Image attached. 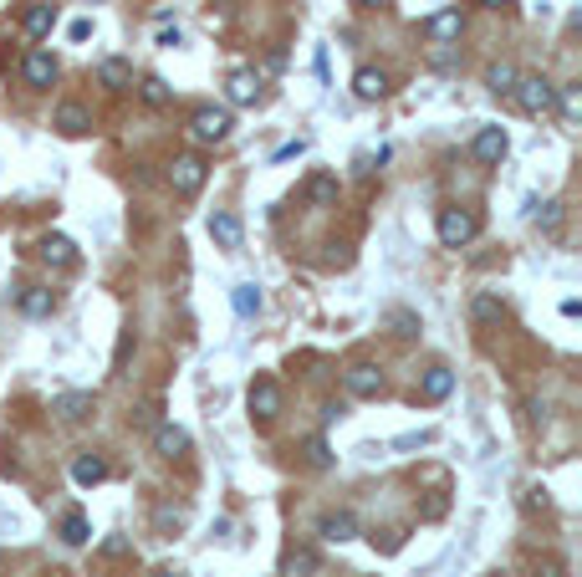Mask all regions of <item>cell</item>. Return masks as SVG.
Returning a JSON list of instances; mask_svg holds the SVG:
<instances>
[{
    "label": "cell",
    "instance_id": "obj_1",
    "mask_svg": "<svg viewBox=\"0 0 582 577\" xmlns=\"http://www.w3.org/2000/svg\"><path fill=\"white\" fill-rule=\"evenodd\" d=\"M511 98L526 118H547V113H557V87L547 83L541 72H521L516 87H511Z\"/></svg>",
    "mask_w": 582,
    "mask_h": 577
},
{
    "label": "cell",
    "instance_id": "obj_2",
    "mask_svg": "<svg viewBox=\"0 0 582 577\" xmlns=\"http://www.w3.org/2000/svg\"><path fill=\"white\" fill-rule=\"evenodd\" d=\"M435 230H439V246H450V250H460V246H470L476 241V230H480V220L470 215V209H460V205H450V209H439V220H435Z\"/></svg>",
    "mask_w": 582,
    "mask_h": 577
},
{
    "label": "cell",
    "instance_id": "obj_3",
    "mask_svg": "<svg viewBox=\"0 0 582 577\" xmlns=\"http://www.w3.org/2000/svg\"><path fill=\"white\" fill-rule=\"evenodd\" d=\"M169 185L179 189V194H200V185H205V159H200V154H179V159L169 164Z\"/></svg>",
    "mask_w": 582,
    "mask_h": 577
},
{
    "label": "cell",
    "instance_id": "obj_4",
    "mask_svg": "<svg viewBox=\"0 0 582 577\" xmlns=\"http://www.w3.org/2000/svg\"><path fill=\"white\" fill-rule=\"evenodd\" d=\"M194 138H200V144H225L230 138V113L225 107H200V113H194Z\"/></svg>",
    "mask_w": 582,
    "mask_h": 577
},
{
    "label": "cell",
    "instance_id": "obj_5",
    "mask_svg": "<svg viewBox=\"0 0 582 577\" xmlns=\"http://www.w3.org/2000/svg\"><path fill=\"white\" fill-rule=\"evenodd\" d=\"M470 154H476L480 164H500V159H506V154H511V138H506V128H480L476 133V144H470Z\"/></svg>",
    "mask_w": 582,
    "mask_h": 577
},
{
    "label": "cell",
    "instance_id": "obj_6",
    "mask_svg": "<svg viewBox=\"0 0 582 577\" xmlns=\"http://www.w3.org/2000/svg\"><path fill=\"white\" fill-rule=\"evenodd\" d=\"M250 414H256V419H276V414H281V389H276L271 378H256V383H250Z\"/></svg>",
    "mask_w": 582,
    "mask_h": 577
},
{
    "label": "cell",
    "instance_id": "obj_7",
    "mask_svg": "<svg viewBox=\"0 0 582 577\" xmlns=\"http://www.w3.org/2000/svg\"><path fill=\"white\" fill-rule=\"evenodd\" d=\"M348 393H358V399H378V393H383V373H378L374 363H353V368H348Z\"/></svg>",
    "mask_w": 582,
    "mask_h": 577
},
{
    "label": "cell",
    "instance_id": "obj_8",
    "mask_svg": "<svg viewBox=\"0 0 582 577\" xmlns=\"http://www.w3.org/2000/svg\"><path fill=\"white\" fill-rule=\"evenodd\" d=\"M450 389H455V373L444 368V363H435V368L424 373V383H419V399H424V404H439V399H450Z\"/></svg>",
    "mask_w": 582,
    "mask_h": 577
},
{
    "label": "cell",
    "instance_id": "obj_9",
    "mask_svg": "<svg viewBox=\"0 0 582 577\" xmlns=\"http://www.w3.org/2000/svg\"><path fill=\"white\" fill-rule=\"evenodd\" d=\"M21 72H26V83L31 87H51L57 83V57H46V51H26Z\"/></svg>",
    "mask_w": 582,
    "mask_h": 577
},
{
    "label": "cell",
    "instance_id": "obj_10",
    "mask_svg": "<svg viewBox=\"0 0 582 577\" xmlns=\"http://www.w3.org/2000/svg\"><path fill=\"white\" fill-rule=\"evenodd\" d=\"M225 92H230V103L235 107H250L256 98H261V77H256V72H230Z\"/></svg>",
    "mask_w": 582,
    "mask_h": 577
},
{
    "label": "cell",
    "instance_id": "obj_11",
    "mask_svg": "<svg viewBox=\"0 0 582 577\" xmlns=\"http://www.w3.org/2000/svg\"><path fill=\"white\" fill-rule=\"evenodd\" d=\"M153 450L164 454V460H179V454L189 450V434L179 430V424H159V430H153Z\"/></svg>",
    "mask_w": 582,
    "mask_h": 577
},
{
    "label": "cell",
    "instance_id": "obj_12",
    "mask_svg": "<svg viewBox=\"0 0 582 577\" xmlns=\"http://www.w3.org/2000/svg\"><path fill=\"white\" fill-rule=\"evenodd\" d=\"M57 128H62L67 138H83L87 128H92V113H87L83 103H62L57 107Z\"/></svg>",
    "mask_w": 582,
    "mask_h": 577
},
{
    "label": "cell",
    "instance_id": "obj_13",
    "mask_svg": "<svg viewBox=\"0 0 582 577\" xmlns=\"http://www.w3.org/2000/svg\"><path fill=\"white\" fill-rule=\"evenodd\" d=\"M209 235H215V246H225V250H240V241H246V230H240L235 215H209Z\"/></svg>",
    "mask_w": 582,
    "mask_h": 577
},
{
    "label": "cell",
    "instance_id": "obj_14",
    "mask_svg": "<svg viewBox=\"0 0 582 577\" xmlns=\"http://www.w3.org/2000/svg\"><path fill=\"white\" fill-rule=\"evenodd\" d=\"M51 414H62L67 424H77V419L92 414V393H57V399H51Z\"/></svg>",
    "mask_w": 582,
    "mask_h": 577
},
{
    "label": "cell",
    "instance_id": "obj_15",
    "mask_svg": "<svg viewBox=\"0 0 582 577\" xmlns=\"http://www.w3.org/2000/svg\"><path fill=\"white\" fill-rule=\"evenodd\" d=\"M353 92H358V98H363V103H378V98L389 92V77H383L378 67H363V72H358V77H353Z\"/></svg>",
    "mask_w": 582,
    "mask_h": 577
},
{
    "label": "cell",
    "instance_id": "obj_16",
    "mask_svg": "<svg viewBox=\"0 0 582 577\" xmlns=\"http://www.w3.org/2000/svg\"><path fill=\"white\" fill-rule=\"evenodd\" d=\"M72 480H77V486H103L107 480V460H98V454H77Z\"/></svg>",
    "mask_w": 582,
    "mask_h": 577
},
{
    "label": "cell",
    "instance_id": "obj_17",
    "mask_svg": "<svg viewBox=\"0 0 582 577\" xmlns=\"http://www.w3.org/2000/svg\"><path fill=\"white\" fill-rule=\"evenodd\" d=\"M460 31H465V16H460V11H435V16H429V36H435V42H455Z\"/></svg>",
    "mask_w": 582,
    "mask_h": 577
},
{
    "label": "cell",
    "instance_id": "obj_18",
    "mask_svg": "<svg viewBox=\"0 0 582 577\" xmlns=\"http://www.w3.org/2000/svg\"><path fill=\"white\" fill-rule=\"evenodd\" d=\"M230 307H235V317H256V312H261V287H256V281L230 287Z\"/></svg>",
    "mask_w": 582,
    "mask_h": 577
},
{
    "label": "cell",
    "instance_id": "obj_19",
    "mask_svg": "<svg viewBox=\"0 0 582 577\" xmlns=\"http://www.w3.org/2000/svg\"><path fill=\"white\" fill-rule=\"evenodd\" d=\"M322 536H327V541H353L358 536V516L353 511H333L327 521H322Z\"/></svg>",
    "mask_w": 582,
    "mask_h": 577
},
{
    "label": "cell",
    "instance_id": "obj_20",
    "mask_svg": "<svg viewBox=\"0 0 582 577\" xmlns=\"http://www.w3.org/2000/svg\"><path fill=\"white\" fill-rule=\"evenodd\" d=\"M42 256L51 261V266H77V246H72L67 235H46V241H42Z\"/></svg>",
    "mask_w": 582,
    "mask_h": 577
},
{
    "label": "cell",
    "instance_id": "obj_21",
    "mask_svg": "<svg viewBox=\"0 0 582 577\" xmlns=\"http://www.w3.org/2000/svg\"><path fill=\"white\" fill-rule=\"evenodd\" d=\"M51 26H57V5H31V11H26V21H21V31H26V36H46Z\"/></svg>",
    "mask_w": 582,
    "mask_h": 577
},
{
    "label": "cell",
    "instance_id": "obj_22",
    "mask_svg": "<svg viewBox=\"0 0 582 577\" xmlns=\"http://www.w3.org/2000/svg\"><path fill=\"white\" fill-rule=\"evenodd\" d=\"M307 200H312V205H333L337 200V174H312V179H307Z\"/></svg>",
    "mask_w": 582,
    "mask_h": 577
},
{
    "label": "cell",
    "instance_id": "obj_23",
    "mask_svg": "<svg viewBox=\"0 0 582 577\" xmlns=\"http://www.w3.org/2000/svg\"><path fill=\"white\" fill-rule=\"evenodd\" d=\"M21 312L26 317H51V312H57V296H51V291H42V287H31L21 296Z\"/></svg>",
    "mask_w": 582,
    "mask_h": 577
},
{
    "label": "cell",
    "instance_id": "obj_24",
    "mask_svg": "<svg viewBox=\"0 0 582 577\" xmlns=\"http://www.w3.org/2000/svg\"><path fill=\"white\" fill-rule=\"evenodd\" d=\"M62 541L67 547H87V541H92V526H87V516H62Z\"/></svg>",
    "mask_w": 582,
    "mask_h": 577
},
{
    "label": "cell",
    "instance_id": "obj_25",
    "mask_svg": "<svg viewBox=\"0 0 582 577\" xmlns=\"http://www.w3.org/2000/svg\"><path fill=\"white\" fill-rule=\"evenodd\" d=\"M98 77H103V87H133V67L118 62V57H107V62L98 67Z\"/></svg>",
    "mask_w": 582,
    "mask_h": 577
},
{
    "label": "cell",
    "instance_id": "obj_26",
    "mask_svg": "<svg viewBox=\"0 0 582 577\" xmlns=\"http://www.w3.org/2000/svg\"><path fill=\"white\" fill-rule=\"evenodd\" d=\"M470 312H476V322H500L506 302H500V296H491V291H480L476 302H470Z\"/></svg>",
    "mask_w": 582,
    "mask_h": 577
},
{
    "label": "cell",
    "instance_id": "obj_27",
    "mask_svg": "<svg viewBox=\"0 0 582 577\" xmlns=\"http://www.w3.org/2000/svg\"><path fill=\"white\" fill-rule=\"evenodd\" d=\"M516 77H521L516 67H506V62H500V67H491V77H485V83H491V92H496V98H511Z\"/></svg>",
    "mask_w": 582,
    "mask_h": 577
},
{
    "label": "cell",
    "instance_id": "obj_28",
    "mask_svg": "<svg viewBox=\"0 0 582 577\" xmlns=\"http://www.w3.org/2000/svg\"><path fill=\"white\" fill-rule=\"evenodd\" d=\"M317 573V552L312 547H302V552L287 557V577H312Z\"/></svg>",
    "mask_w": 582,
    "mask_h": 577
},
{
    "label": "cell",
    "instance_id": "obj_29",
    "mask_svg": "<svg viewBox=\"0 0 582 577\" xmlns=\"http://www.w3.org/2000/svg\"><path fill=\"white\" fill-rule=\"evenodd\" d=\"M557 107L567 113V118H582V92L578 87H557Z\"/></svg>",
    "mask_w": 582,
    "mask_h": 577
},
{
    "label": "cell",
    "instance_id": "obj_30",
    "mask_svg": "<svg viewBox=\"0 0 582 577\" xmlns=\"http://www.w3.org/2000/svg\"><path fill=\"white\" fill-rule=\"evenodd\" d=\"M144 98H148L153 107H164L169 98H174V92H169V83H164V77H144Z\"/></svg>",
    "mask_w": 582,
    "mask_h": 577
},
{
    "label": "cell",
    "instance_id": "obj_31",
    "mask_svg": "<svg viewBox=\"0 0 582 577\" xmlns=\"http://www.w3.org/2000/svg\"><path fill=\"white\" fill-rule=\"evenodd\" d=\"M307 460H312L317 470H327V465H333V450H327V439H307Z\"/></svg>",
    "mask_w": 582,
    "mask_h": 577
},
{
    "label": "cell",
    "instance_id": "obj_32",
    "mask_svg": "<svg viewBox=\"0 0 582 577\" xmlns=\"http://www.w3.org/2000/svg\"><path fill=\"white\" fill-rule=\"evenodd\" d=\"M541 225H547V235H557V230H562V205H557V200H547V205H541Z\"/></svg>",
    "mask_w": 582,
    "mask_h": 577
},
{
    "label": "cell",
    "instance_id": "obj_33",
    "mask_svg": "<svg viewBox=\"0 0 582 577\" xmlns=\"http://www.w3.org/2000/svg\"><path fill=\"white\" fill-rule=\"evenodd\" d=\"M435 434L429 430H419V434H404V439H394V450H419V445H429Z\"/></svg>",
    "mask_w": 582,
    "mask_h": 577
},
{
    "label": "cell",
    "instance_id": "obj_34",
    "mask_svg": "<svg viewBox=\"0 0 582 577\" xmlns=\"http://www.w3.org/2000/svg\"><path fill=\"white\" fill-rule=\"evenodd\" d=\"M389 322H394V328H398V337H414V332H419V322H414V317H409V312H394Z\"/></svg>",
    "mask_w": 582,
    "mask_h": 577
},
{
    "label": "cell",
    "instance_id": "obj_35",
    "mask_svg": "<svg viewBox=\"0 0 582 577\" xmlns=\"http://www.w3.org/2000/svg\"><path fill=\"white\" fill-rule=\"evenodd\" d=\"M133 547H128L123 536H113V541H103V557H128Z\"/></svg>",
    "mask_w": 582,
    "mask_h": 577
},
{
    "label": "cell",
    "instance_id": "obj_36",
    "mask_svg": "<svg viewBox=\"0 0 582 577\" xmlns=\"http://www.w3.org/2000/svg\"><path fill=\"white\" fill-rule=\"evenodd\" d=\"M296 154H307V138H296V144H287L281 154H276V159H296Z\"/></svg>",
    "mask_w": 582,
    "mask_h": 577
},
{
    "label": "cell",
    "instance_id": "obj_37",
    "mask_svg": "<svg viewBox=\"0 0 582 577\" xmlns=\"http://www.w3.org/2000/svg\"><path fill=\"white\" fill-rule=\"evenodd\" d=\"M92 36V21H72V42H87Z\"/></svg>",
    "mask_w": 582,
    "mask_h": 577
},
{
    "label": "cell",
    "instance_id": "obj_38",
    "mask_svg": "<svg viewBox=\"0 0 582 577\" xmlns=\"http://www.w3.org/2000/svg\"><path fill=\"white\" fill-rule=\"evenodd\" d=\"M159 526H185V511H159Z\"/></svg>",
    "mask_w": 582,
    "mask_h": 577
},
{
    "label": "cell",
    "instance_id": "obj_39",
    "mask_svg": "<svg viewBox=\"0 0 582 577\" xmlns=\"http://www.w3.org/2000/svg\"><path fill=\"white\" fill-rule=\"evenodd\" d=\"M153 577H185V573H179V567H159Z\"/></svg>",
    "mask_w": 582,
    "mask_h": 577
},
{
    "label": "cell",
    "instance_id": "obj_40",
    "mask_svg": "<svg viewBox=\"0 0 582 577\" xmlns=\"http://www.w3.org/2000/svg\"><path fill=\"white\" fill-rule=\"evenodd\" d=\"M480 5H491V11H506V5H511V0H480Z\"/></svg>",
    "mask_w": 582,
    "mask_h": 577
},
{
    "label": "cell",
    "instance_id": "obj_41",
    "mask_svg": "<svg viewBox=\"0 0 582 577\" xmlns=\"http://www.w3.org/2000/svg\"><path fill=\"white\" fill-rule=\"evenodd\" d=\"M358 5H383V0H358Z\"/></svg>",
    "mask_w": 582,
    "mask_h": 577
}]
</instances>
